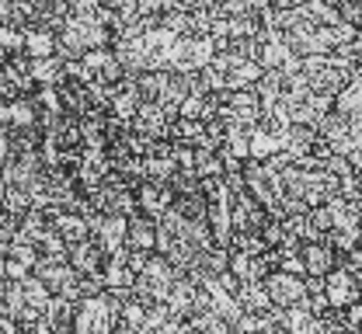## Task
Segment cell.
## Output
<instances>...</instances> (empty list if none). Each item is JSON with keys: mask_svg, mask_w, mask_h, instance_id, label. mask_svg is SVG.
Returning <instances> with one entry per match:
<instances>
[{"mask_svg": "<svg viewBox=\"0 0 362 334\" xmlns=\"http://www.w3.org/2000/svg\"><path fill=\"white\" fill-rule=\"evenodd\" d=\"M0 46H4V56H14V52H25V28H14V25H4V28H0Z\"/></svg>", "mask_w": 362, "mask_h": 334, "instance_id": "cell-20", "label": "cell"}, {"mask_svg": "<svg viewBox=\"0 0 362 334\" xmlns=\"http://www.w3.org/2000/svg\"><path fill=\"white\" fill-rule=\"evenodd\" d=\"M119 324H122V299L112 292H101L81 303L74 334H115Z\"/></svg>", "mask_w": 362, "mask_h": 334, "instance_id": "cell-1", "label": "cell"}, {"mask_svg": "<svg viewBox=\"0 0 362 334\" xmlns=\"http://www.w3.org/2000/svg\"><path fill=\"white\" fill-rule=\"evenodd\" d=\"M39 115H42V108H39L35 95L0 105V122H4V129H39Z\"/></svg>", "mask_w": 362, "mask_h": 334, "instance_id": "cell-8", "label": "cell"}, {"mask_svg": "<svg viewBox=\"0 0 362 334\" xmlns=\"http://www.w3.org/2000/svg\"><path fill=\"white\" fill-rule=\"evenodd\" d=\"M338 7H341V18L362 32V0H345V4H338Z\"/></svg>", "mask_w": 362, "mask_h": 334, "instance_id": "cell-22", "label": "cell"}, {"mask_svg": "<svg viewBox=\"0 0 362 334\" xmlns=\"http://www.w3.org/2000/svg\"><path fill=\"white\" fill-rule=\"evenodd\" d=\"M70 265H74L81 275H98V272H105V251L98 247V240L74 244V247H70Z\"/></svg>", "mask_w": 362, "mask_h": 334, "instance_id": "cell-12", "label": "cell"}, {"mask_svg": "<svg viewBox=\"0 0 362 334\" xmlns=\"http://www.w3.org/2000/svg\"><path fill=\"white\" fill-rule=\"evenodd\" d=\"M324 286H327L331 310H349L352 303H359L362 299V279L356 275V272H349L345 265H338V268L324 279Z\"/></svg>", "mask_w": 362, "mask_h": 334, "instance_id": "cell-5", "label": "cell"}, {"mask_svg": "<svg viewBox=\"0 0 362 334\" xmlns=\"http://www.w3.org/2000/svg\"><path fill=\"white\" fill-rule=\"evenodd\" d=\"M175 122H178V115H175V112H168V108H164V105H157V101H143V105H139V112H136V119H133V129L139 133V136H146V140L160 143V140H171Z\"/></svg>", "mask_w": 362, "mask_h": 334, "instance_id": "cell-3", "label": "cell"}, {"mask_svg": "<svg viewBox=\"0 0 362 334\" xmlns=\"http://www.w3.org/2000/svg\"><path fill=\"white\" fill-rule=\"evenodd\" d=\"M282 153V133L272 129L269 122L255 126L251 129V160H269V157H279Z\"/></svg>", "mask_w": 362, "mask_h": 334, "instance_id": "cell-14", "label": "cell"}, {"mask_svg": "<svg viewBox=\"0 0 362 334\" xmlns=\"http://www.w3.org/2000/svg\"><path fill=\"white\" fill-rule=\"evenodd\" d=\"M303 261H307V279H327L341 265V254L327 240H314V244H303Z\"/></svg>", "mask_w": 362, "mask_h": 334, "instance_id": "cell-9", "label": "cell"}, {"mask_svg": "<svg viewBox=\"0 0 362 334\" xmlns=\"http://www.w3.org/2000/svg\"><path fill=\"white\" fill-rule=\"evenodd\" d=\"M230 272L237 282H265L272 275V265L265 254H244V251H233L230 258Z\"/></svg>", "mask_w": 362, "mask_h": 334, "instance_id": "cell-10", "label": "cell"}, {"mask_svg": "<svg viewBox=\"0 0 362 334\" xmlns=\"http://www.w3.org/2000/svg\"><path fill=\"white\" fill-rule=\"evenodd\" d=\"M230 251H244V254H269L272 247L265 244L262 230H251V234H233V244Z\"/></svg>", "mask_w": 362, "mask_h": 334, "instance_id": "cell-19", "label": "cell"}, {"mask_svg": "<svg viewBox=\"0 0 362 334\" xmlns=\"http://www.w3.org/2000/svg\"><path fill=\"white\" fill-rule=\"evenodd\" d=\"M237 303H240L244 314H269L272 306H275L265 282H240L237 286Z\"/></svg>", "mask_w": 362, "mask_h": 334, "instance_id": "cell-16", "label": "cell"}, {"mask_svg": "<svg viewBox=\"0 0 362 334\" xmlns=\"http://www.w3.org/2000/svg\"><path fill=\"white\" fill-rule=\"evenodd\" d=\"M341 265H345L349 272H356V275H359V279H362V244H359V247H356V251H349V254L341 258Z\"/></svg>", "mask_w": 362, "mask_h": 334, "instance_id": "cell-23", "label": "cell"}, {"mask_svg": "<svg viewBox=\"0 0 362 334\" xmlns=\"http://www.w3.org/2000/svg\"><path fill=\"white\" fill-rule=\"evenodd\" d=\"M28 275H32V268H25V265H18V261L4 258V282H25Z\"/></svg>", "mask_w": 362, "mask_h": 334, "instance_id": "cell-21", "label": "cell"}, {"mask_svg": "<svg viewBox=\"0 0 362 334\" xmlns=\"http://www.w3.org/2000/svg\"><path fill=\"white\" fill-rule=\"evenodd\" d=\"M90 237L98 240V247L105 251V258L126 251V240H129V220L126 216H94L90 220Z\"/></svg>", "mask_w": 362, "mask_h": 334, "instance_id": "cell-4", "label": "cell"}, {"mask_svg": "<svg viewBox=\"0 0 362 334\" xmlns=\"http://www.w3.org/2000/svg\"><path fill=\"white\" fill-rule=\"evenodd\" d=\"M216 39L209 35H181L175 49H171V59H168V70L171 73H202L213 56H216Z\"/></svg>", "mask_w": 362, "mask_h": 334, "instance_id": "cell-2", "label": "cell"}, {"mask_svg": "<svg viewBox=\"0 0 362 334\" xmlns=\"http://www.w3.org/2000/svg\"><path fill=\"white\" fill-rule=\"evenodd\" d=\"M49 223L63 234V240L74 247V244H84V240H94L90 237V223L81 216V213H52Z\"/></svg>", "mask_w": 362, "mask_h": 334, "instance_id": "cell-13", "label": "cell"}, {"mask_svg": "<svg viewBox=\"0 0 362 334\" xmlns=\"http://www.w3.org/2000/svg\"><path fill=\"white\" fill-rule=\"evenodd\" d=\"M35 247H39V254H42V258L70 261V244L63 240V234H59V230H56L52 223H49V230H45L42 237H39V244H35Z\"/></svg>", "mask_w": 362, "mask_h": 334, "instance_id": "cell-17", "label": "cell"}, {"mask_svg": "<svg viewBox=\"0 0 362 334\" xmlns=\"http://www.w3.org/2000/svg\"><path fill=\"white\" fill-rule=\"evenodd\" d=\"M126 247H129V251L153 254V251H157V220H150L146 213L129 216V240H126Z\"/></svg>", "mask_w": 362, "mask_h": 334, "instance_id": "cell-11", "label": "cell"}, {"mask_svg": "<svg viewBox=\"0 0 362 334\" xmlns=\"http://www.w3.org/2000/svg\"><path fill=\"white\" fill-rule=\"evenodd\" d=\"M136 198H139V213H146L150 220L168 216L175 209V202H178V195H175L171 185H157V181H143L136 189Z\"/></svg>", "mask_w": 362, "mask_h": 334, "instance_id": "cell-7", "label": "cell"}, {"mask_svg": "<svg viewBox=\"0 0 362 334\" xmlns=\"http://www.w3.org/2000/svg\"><path fill=\"white\" fill-rule=\"evenodd\" d=\"M25 52H28L32 59H49V56L59 52V35H56L52 28L32 25V28L25 32Z\"/></svg>", "mask_w": 362, "mask_h": 334, "instance_id": "cell-15", "label": "cell"}, {"mask_svg": "<svg viewBox=\"0 0 362 334\" xmlns=\"http://www.w3.org/2000/svg\"><path fill=\"white\" fill-rule=\"evenodd\" d=\"M4 258H11V261H18V265H25V268H32V272H35V265L42 261L39 247L28 244V240H11V244H4Z\"/></svg>", "mask_w": 362, "mask_h": 334, "instance_id": "cell-18", "label": "cell"}, {"mask_svg": "<svg viewBox=\"0 0 362 334\" xmlns=\"http://www.w3.org/2000/svg\"><path fill=\"white\" fill-rule=\"evenodd\" d=\"M272 303L282 306V310H293V306H303L307 303V279L300 275H289V272H272L265 279Z\"/></svg>", "mask_w": 362, "mask_h": 334, "instance_id": "cell-6", "label": "cell"}]
</instances>
